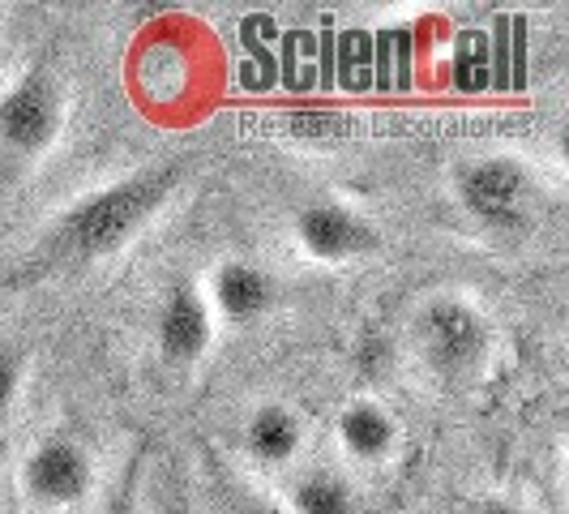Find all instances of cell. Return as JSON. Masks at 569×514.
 I'll return each mask as SVG.
<instances>
[{"label": "cell", "instance_id": "cell-1", "mask_svg": "<svg viewBox=\"0 0 569 514\" xmlns=\"http://www.w3.org/2000/svg\"><path fill=\"white\" fill-rule=\"evenodd\" d=\"M176 180H180V171L163 164V168H142L116 185H103L99 194H90L73 210L60 215L57 228L43 240V257L48 261H90V257L116 254L168 206Z\"/></svg>", "mask_w": 569, "mask_h": 514}, {"label": "cell", "instance_id": "cell-2", "mask_svg": "<svg viewBox=\"0 0 569 514\" xmlns=\"http://www.w3.org/2000/svg\"><path fill=\"white\" fill-rule=\"evenodd\" d=\"M64 86L48 65H30L0 90V189L22 180L64 129Z\"/></svg>", "mask_w": 569, "mask_h": 514}, {"label": "cell", "instance_id": "cell-3", "mask_svg": "<svg viewBox=\"0 0 569 514\" xmlns=\"http://www.w3.org/2000/svg\"><path fill=\"white\" fill-rule=\"evenodd\" d=\"M416 347L441 377H471L492 352V322L467 296H432L416 317Z\"/></svg>", "mask_w": 569, "mask_h": 514}, {"label": "cell", "instance_id": "cell-4", "mask_svg": "<svg viewBox=\"0 0 569 514\" xmlns=\"http://www.w3.org/2000/svg\"><path fill=\"white\" fill-rule=\"evenodd\" d=\"M18 485L43 511H73L94 493V455L64 433H48L27 451Z\"/></svg>", "mask_w": 569, "mask_h": 514}, {"label": "cell", "instance_id": "cell-5", "mask_svg": "<svg viewBox=\"0 0 569 514\" xmlns=\"http://www.w3.org/2000/svg\"><path fill=\"white\" fill-rule=\"evenodd\" d=\"M458 201L485 224V228H518L527 219L531 176L522 164L506 155H488L458 171Z\"/></svg>", "mask_w": 569, "mask_h": 514}, {"label": "cell", "instance_id": "cell-6", "mask_svg": "<svg viewBox=\"0 0 569 514\" xmlns=\"http://www.w3.org/2000/svg\"><path fill=\"white\" fill-rule=\"evenodd\" d=\"M291 236L313 261H356V257L377 254V245H381L377 224L342 201H309L296 215Z\"/></svg>", "mask_w": 569, "mask_h": 514}, {"label": "cell", "instance_id": "cell-7", "mask_svg": "<svg viewBox=\"0 0 569 514\" xmlns=\"http://www.w3.org/2000/svg\"><path fill=\"white\" fill-rule=\"evenodd\" d=\"M214 343V314L198 284H171L159 309V352L171 365H198Z\"/></svg>", "mask_w": 569, "mask_h": 514}, {"label": "cell", "instance_id": "cell-8", "mask_svg": "<svg viewBox=\"0 0 569 514\" xmlns=\"http://www.w3.org/2000/svg\"><path fill=\"white\" fill-rule=\"evenodd\" d=\"M274 296H279L274 275L261 270L257 261H240V257L219 261L210 275V291H206L214 322H228V326H249L257 317H266Z\"/></svg>", "mask_w": 569, "mask_h": 514}, {"label": "cell", "instance_id": "cell-9", "mask_svg": "<svg viewBox=\"0 0 569 514\" xmlns=\"http://www.w3.org/2000/svg\"><path fill=\"white\" fill-rule=\"evenodd\" d=\"M335 437L339 451L365 467H377L386 458H395L402 442V425L395 421L390 407H381L377 399H351L335 421Z\"/></svg>", "mask_w": 569, "mask_h": 514}, {"label": "cell", "instance_id": "cell-10", "mask_svg": "<svg viewBox=\"0 0 569 514\" xmlns=\"http://www.w3.org/2000/svg\"><path fill=\"white\" fill-rule=\"evenodd\" d=\"M305 446V421L287 403H261L244 421V455L257 467H283Z\"/></svg>", "mask_w": 569, "mask_h": 514}, {"label": "cell", "instance_id": "cell-11", "mask_svg": "<svg viewBox=\"0 0 569 514\" xmlns=\"http://www.w3.org/2000/svg\"><path fill=\"white\" fill-rule=\"evenodd\" d=\"M287 514H356V488L342 481L339 472H305L291 497H287Z\"/></svg>", "mask_w": 569, "mask_h": 514}, {"label": "cell", "instance_id": "cell-12", "mask_svg": "<svg viewBox=\"0 0 569 514\" xmlns=\"http://www.w3.org/2000/svg\"><path fill=\"white\" fill-rule=\"evenodd\" d=\"M18 391H22V356L0 339V416L13 407Z\"/></svg>", "mask_w": 569, "mask_h": 514}, {"label": "cell", "instance_id": "cell-13", "mask_svg": "<svg viewBox=\"0 0 569 514\" xmlns=\"http://www.w3.org/2000/svg\"><path fill=\"white\" fill-rule=\"evenodd\" d=\"M467 514H527V511L518 502H510V497H480Z\"/></svg>", "mask_w": 569, "mask_h": 514}, {"label": "cell", "instance_id": "cell-14", "mask_svg": "<svg viewBox=\"0 0 569 514\" xmlns=\"http://www.w3.org/2000/svg\"><path fill=\"white\" fill-rule=\"evenodd\" d=\"M244 514H287L279 506H266V502H253V506H244Z\"/></svg>", "mask_w": 569, "mask_h": 514}]
</instances>
